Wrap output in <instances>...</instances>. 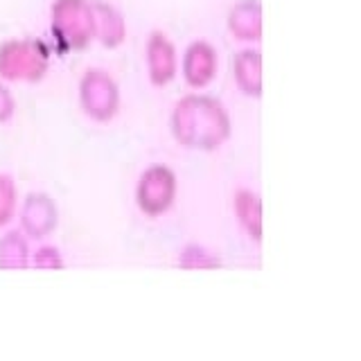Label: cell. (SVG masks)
Wrapping results in <instances>:
<instances>
[{"instance_id": "e0dca14e", "label": "cell", "mask_w": 361, "mask_h": 361, "mask_svg": "<svg viewBox=\"0 0 361 361\" xmlns=\"http://www.w3.org/2000/svg\"><path fill=\"white\" fill-rule=\"evenodd\" d=\"M16 111H18V99L14 95V90L9 88L7 82L0 79V127L14 120Z\"/></svg>"}, {"instance_id": "5b68a950", "label": "cell", "mask_w": 361, "mask_h": 361, "mask_svg": "<svg viewBox=\"0 0 361 361\" xmlns=\"http://www.w3.org/2000/svg\"><path fill=\"white\" fill-rule=\"evenodd\" d=\"M178 174L165 163H152L138 174L133 188L135 208L147 219H161L176 206Z\"/></svg>"}, {"instance_id": "9a60e30c", "label": "cell", "mask_w": 361, "mask_h": 361, "mask_svg": "<svg viewBox=\"0 0 361 361\" xmlns=\"http://www.w3.org/2000/svg\"><path fill=\"white\" fill-rule=\"evenodd\" d=\"M20 190L14 174L0 172V231L9 228L18 214Z\"/></svg>"}, {"instance_id": "4fadbf2b", "label": "cell", "mask_w": 361, "mask_h": 361, "mask_svg": "<svg viewBox=\"0 0 361 361\" xmlns=\"http://www.w3.org/2000/svg\"><path fill=\"white\" fill-rule=\"evenodd\" d=\"M32 259V240L20 228L0 233V271H27Z\"/></svg>"}, {"instance_id": "52a82bcc", "label": "cell", "mask_w": 361, "mask_h": 361, "mask_svg": "<svg viewBox=\"0 0 361 361\" xmlns=\"http://www.w3.org/2000/svg\"><path fill=\"white\" fill-rule=\"evenodd\" d=\"M145 66L147 79L154 88H165L178 77L180 56L176 50V43L169 39V34L163 30L149 32L145 43Z\"/></svg>"}, {"instance_id": "9c48e42d", "label": "cell", "mask_w": 361, "mask_h": 361, "mask_svg": "<svg viewBox=\"0 0 361 361\" xmlns=\"http://www.w3.org/2000/svg\"><path fill=\"white\" fill-rule=\"evenodd\" d=\"M233 214L240 231L251 242L259 244L264 237V206L259 192L253 188H237L233 192Z\"/></svg>"}, {"instance_id": "6da1fadb", "label": "cell", "mask_w": 361, "mask_h": 361, "mask_svg": "<svg viewBox=\"0 0 361 361\" xmlns=\"http://www.w3.org/2000/svg\"><path fill=\"white\" fill-rule=\"evenodd\" d=\"M169 131L183 149L212 154L231 140L233 116L219 97L203 90H190L174 102L169 113Z\"/></svg>"}, {"instance_id": "8992f818", "label": "cell", "mask_w": 361, "mask_h": 361, "mask_svg": "<svg viewBox=\"0 0 361 361\" xmlns=\"http://www.w3.org/2000/svg\"><path fill=\"white\" fill-rule=\"evenodd\" d=\"M18 228L25 233L32 242H43L59 228L61 212L56 199L45 190H32L18 203Z\"/></svg>"}, {"instance_id": "2e32d148", "label": "cell", "mask_w": 361, "mask_h": 361, "mask_svg": "<svg viewBox=\"0 0 361 361\" xmlns=\"http://www.w3.org/2000/svg\"><path fill=\"white\" fill-rule=\"evenodd\" d=\"M30 269H39V271H61V269H66V257L61 253V248L56 244H52L50 240L37 242V246H32Z\"/></svg>"}, {"instance_id": "3957f363", "label": "cell", "mask_w": 361, "mask_h": 361, "mask_svg": "<svg viewBox=\"0 0 361 361\" xmlns=\"http://www.w3.org/2000/svg\"><path fill=\"white\" fill-rule=\"evenodd\" d=\"M50 34L59 52L84 50L95 41V16L90 0H52Z\"/></svg>"}, {"instance_id": "7a4b0ae2", "label": "cell", "mask_w": 361, "mask_h": 361, "mask_svg": "<svg viewBox=\"0 0 361 361\" xmlns=\"http://www.w3.org/2000/svg\"><path fill=\"white\" fill-rule=\"evenodd\" d=\"M52 50L43 39L14 37L0 43V79L7 84H39L50 71Z\"/></svg>"}, {"instance_id": "30bf717a", "label": "cell", "mask_w": 361, "mask_h": 361, "mask_svg": "<svg viewBox=\"0 0 361 361\" xmlns=\"http://www.w3.org/2000/svg\"><path fill=\"white\" fill-rule=\"evenodd\" d=\"M233 82L244 97L259 99L264 93L262 79V52L255 45L237 50L233 56Z\"/></svg>"}, {"instance_id": "ba28073f", "label": "cell", "mask_w": 361, "mask_h": 361, "mask_svg": "<svg viewBox=\"0 0 361 361\" xmlns=\"http://www.w3.org/2000/svg\"><path fill=\"white\" fill-rule=\"evenodd\" d=\"M178 73L192 90H206L219 75V52L206 39H195L188 43L180 56Z\"/></svg>"}, {"instance_id": "5bb4252c", "label": "cell", "mask_w": 361, "mask_h": 361, "mask_svg": "<svg viewBox=\"0 0 361 361\" xmlns=\"http://www.w3.org/2000/svg\"><path fill=\"white\" fill-rule=\"evenodd\" d=\"M176 267L180 271H217L224 267L219 251H214L208 244L185 242L176 253Z\"/></svg>"}, {"instance_id": "277c9868", "label": "cell", "mask_w": 361, "mask_h": 361, "mask_svg": "<svg viewBox=\"0 0 361 361\" xmlns=\"http://www.w3.org/2000/svg\"><path fill=\"white\" fill-rule=\"evenodd\" d=\"M77 102L84 116L95 124H109L118 118L122 90L118 79L106 68L90 66L77 82Z\"/></svg>"}, {"instance_id": "8fae6325", "label": "cell", "mask_w": 361, "mask_h": 361, "mask_svg": "<svg viewBox=\"0 0 361 361\" xmlns=\"http://www.w3.org/2000/svg\"><path fill=\"white\" fill-rule=\"evenodd\" d=\"M226 27L240 43L253 45L262 41V3L259 0H237L226 14Z\"/></svg>"}, {"instance_id": "7c38bea8", "label": "cell", "mask_w": 361, "mask_h": 361, "mask_svg": "<svg viewBox=\"0 0 361 361\" xmlns=\"http://www.w3.org/2000/svg\"><path fill=\"white\" fill-rule=\"evenodd\" d=\"M93 16H95V41L104 48L116 50L127 41V18L113 3L106 0H93Z\"/></svg>"}]
</instances>
